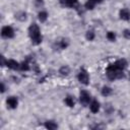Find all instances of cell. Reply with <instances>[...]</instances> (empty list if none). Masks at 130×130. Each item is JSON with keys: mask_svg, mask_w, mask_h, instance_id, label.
<instances>
[{"mask_svg": "<svg viewBox=\"0 0 130 130\" xmlns=\"http://www.w3.org/2000/svg\"><path fill=\"white\" fill-rule=\"evenodd\" d=\"M126 67L127 61L125 59H118L108 65L106 69V75L110 80L121 79L124 77V70Z\"/></svg>", "mask_w": 130, "mask_h": 130, "instance_id": "6da1fadb", "label": "cell"}, {"mask_svg": "<svg viewBox=\"0 0 130 130\" xmlns=\"http://www.w3.org/2000/svg\"><path fill=\"white\" fill-rule=\"evenodd\" d=\"M28 36L30 38V41H31V44L35 45V46H38L40 45L42 42H43V36L41 34V29H40V26L37 24V23H31L29 26H28Z\"/></svg>", "mask_w": 130, "mask_h": 130, "instance_id": "7a4b0ae2", "label": "cell"}, {"mask_svg": "<svg viewBox=\"0 0 130 130\" xmlns=\"http://www.w3.org/2000/svg\"><path fill=\"white\" fill-rule=\"evenodd\" d=\"M77 79L81 84L87 85L89 83V74H88V72L84 68H81L80 71L77 74Z\"/></svg>", "mask_w": 130, "mask_h": 130, "instance_id": "3957f363", "label": "cell"}, {"mask_svg": "<svg viewBox=\"0 0 130 130\" xmlns=\"http://www.w3.org/2000/svg\"><path fill=\"white\" fill-rule=\"evenodd\" d=\"M15 32H14V29L12 26L10 25H5L1 28V37L3 39H12L14 37Z\"/></svg>", "mask_w": 130, "mask_h": 130, "instance_id": "277c9868", "label": "cell"}, {"mask_svg": "<svg viewBox=\"0 0 130 130\" xmlns=\"http://www.w3.org/2000/svg\"><path fill=\"white\" fill-rule=\"evenodd\" d=\"M79 102L83 106H87L91 102V96L86 90H81L79 92Z\"/></svg>", "mask_w": 130, "mask_h": 130, "instance_id": "5b68a950", "label": "cell"}, {"mask_svg": "<svg viewBox=\"0 0 130 130\" xmlns=\"http://www.w3.org/2000/svg\"><path fill=\"white\" fill-rule=\"evenodd\" d=\"M6 106H7V108L12 109V110L16 109L17 106H18V99L16 96H14V95L8 96L7 100H6Z\"/></svg>", "mask_w": 130, "mask_h": 130, "instance_id": "8992f818", "label": "cell"}, {"mask_svg": "<svg viewBox=\"0 0 130 130\" xmlns=\"http://www.w3.org/2000/svg\"><path fill=\"white\" fill-rule=\"evenodd\" d=\"M55 45H56V47H57L59 50H65V49H67L68 46H69V41H68V39L61 38V39H59L58 41L56 40Z\"/></svg>", "mask_w": 130, "mask_h": 130, "instance_id": "52a82bcc", "label": "cell"}, {"mask_svg": "<svg viewBox=\"0 0 130 130\" xmlns=\"http://www.w3.org/2000/svg\"><path fill=\"white\" fill-rule=\"evenodd\" d=\"M119 16L122 20L124 21H129L130 20V10L128 8H122L119 11Z\"/></svg>", "mask_w": 130, "mask_h": 130, "instance_id": "ba28073f", "label": "cell"}, {"mask_svg": "<svg viewBox=\"0 0 130 130\" xmlns=\"http://www.w3.org/2000/svg\"><path fill=\"white\" fill-rule=\"evenodd\" d=\"M100 109H101L100 102H98L96 100H93V101L90 102V104H89V110H90V112L92 114H96L100 111Z\"/></svg>", "mask_w": 130, "mask_h": 130, "instance_id": "9c48e42d", "label": "cell"}, {"mask_svg": "<svg viewBox=\"0 0 130 130\" xmlns=\"http://www.w3.org/2000/svg\"><path fill=\"white\" fill-rule=\"evenodd\" d=\"M6 66L11 69V70H17L19 69V66H20V63H18L16 60H13V59H9L6 61Z\"/></svg>", "mask_w": 130, "mask_h": 130, "instance_id": "30bf717a", "label": "cell"}, {"mask_svg": "<svg viewBox=\"0 0 130 130\" xmlns=\"http://www.w3.org/2000/svg\"><path fill=\"white\" fill-rule=\"evenodd\" d=\"M14 17H15L18 21L23 22V21H25V20L27 19V13H26L25 11H23V10H20V11H17V12L14 14Z\"/></svg>", "mask_w": 130, "mask_h": 130, "instance_id": "8fae6325", "label": "cell"}, {"mask_svg": "<svg viewBox=\"0 0 130 130\" xmlns=\"http://www.w3.org/2000/svg\"><path fill=\"white\" fill-rule=\"evenodd\" d=\"M44 126L46 129H49V130H55L58 128V124L54 120H47L44 123Z\"/></svg>", "mask_w": 130, "mask_h": 130, "instance_id": "7c38bea8", "label": "cell"}, {"mask_svg": "<svg viewBox=\"0 0 130 130\" xmlns=\"http://www.w3.org/2000/svg\"><path fill=\"white\" fill-rule=\"evenodd\" d=\"M65 6H66V7H69V8L76 9V10H78V8L80 7L78 0H66Z\"/></svg>", "mask_w": 130, "mask_h": 130, "instance_id": "4fadbf2b", "label": "cell"}, {"mask_svg": "<svg viewBox=\"0 0 130 130\" xmlns=\"http://www.w3.org/2000/svg\"><path fill=\"white\" fill-rule=\"evenodd\" d=\"M112 93H113V89H112V87H110V86H108V85H104V86L102 87V89H101V94H102L103 96H105V98L111 95Z\"/></svg>", "mask_w": 130, "mask_h": 130, "instance_id": "5bb4252c", "label": "cell"}, {"mask_svg": "<svg viewBox=\"0 0 130 130\" xmlns=\"http://www.w3.org/2000/svg\"><path fill=\"white\" fill-rule=\"evenodd\" d=\"M64 103H65V105H66L67 107H69V108H73V107L75 106V100H74V98H73L72 95H67V96L64 99Z\"/></svg>", "mask_w": 130, "mask_h": 130, "instance_id": "9a60e30c", "label": "cell"}, {"mask_svg": "<svg viewBox=\"0 0 130 130\" xmlns=\"http://www.w3.org/2000/svg\"><path fill=\"white\" fill-rule=\"evenodd\" d=\"M48 12L45 11V10H41L39 13H38V19L40 22H46L47 19H48Z\"/></svg>", "mask_w": 130, "mask_h": 130, "instance_id": "2e32d148", "label": "cell"}, {"mask_svg": "<svg viewBox=\"0 0 130 130\" xmlns=\"http://www.w3.org/2000/svg\"><path fill=\"white\" fill-rule=\"evenodd\" d=\"M19 70H21V71H28V70H30V63H29L28 59H26L25 61L20 63Z\"/></svg>", "mask_w": 130, "mask_h": 130, "instance_id": "e0dca14e", "label": "cell"}, {"mask_svg": "<svg viewBox=\"0 0 130 130\" xmlns=\"http://www.w3.org/2000/svg\"><path fill=\"white\" fill-rule=\"evenodd\" d=\"M70 67L69 66H67V65H63V66H61L60 67V69H59V73L62 75V76H67V75H69L70 74Z\"/></svg>", "mask_w": 130, "mask_h": 130, "instance_id": "ac0fdd59", "label": "cell"}, {"mask_svg": "<svg viewBox=\"0 0 130 130\" xmlns=\"http://www.w3.org/2000/svg\"><path fill=\"white\" fill-rule=\"evenodd\" d=\"M95 4H96L95 1H93V0H87L85 2V4H84V8L87 9V10H92L94 8Z\"/></svg>", "mask_w": 130, "mask_h": 130, "instance_id": "d6986e66", "label": "cell"}, {"mask_svg": "<svg viewBox=\"0 0 130 130\" xmlns=\"http://www.w3.org/2000/svg\"><path fill=\"white\" fill-rule=\"evenodd\" d=\"M94 38H95V34H94V31H93V30L89 29V30H87V31L85 32V39H86L87 41L91 42V41H93V40H94Z\"/></svg>", "mask_w": 130, "mask_h": 130, "instance_id": "ffe728a7", "label": "cell"}, {"mask_svg": "<svg viewBox=\"0 0 130 130\" xmlns=\"http://www.w3.org/2000/svg\"><path fill=\"white\" fill-rule=\"evenodd\" d=\"M106 37H107V39H108L110 42H115V41H116V38H117V37H116V34H115L114 31H111V30L107 32V36H106Z\"/></svg>", "mask_w": 130, "mask_h": 130, "instance_id": "44dd1931", "label": "cell"}, {"mask_svg": "<svg viewBox=\"0 0 130 130\" xmlns=\"http://www.w3.org/2000/svg\"><path fill=\"white\" fill-rule=\"evenodd\" d=\"M45 5L44 0H35V6L38 8H42Z\"/></svg>", "mask_w": 130, "mask_h": 130, "instance_id": "7402d4cb", "label": "cell"}, {"mask_svg": "<svg viewBox=\"0 0 130 130\" xmlns=\"http://www.w3.org/2000/svg\"><path fill=\"white\" fill-rule=\"evenodd\" d=\"M123 37L126 40H130V28H125L123 30Z\"/></svg>", "mask_w": 130, "mask_h": 130, "instance_id": "603a6c76", "label": "cell"}, {"mask_svg": "<svg viewBox=\"0 0 130 130\" xmlns=\"http://www.w3.org/2000/svg\"><path fill=\"white\" fill-rule=\"evenodd\" d=\"M6 61H7V60H5L4 56H1V66H2V67H3V66H6Z\"/></svg>", "mask_w": 130, "mask_h": 130, "instance_id": "cb8c5ba5", "label": "cell"}, {"mask_svg": "<svg viewBox=\"0 0 130 130\" xmlns=\"http://www.w3.org/2000/svg\"><path fill=\"white\" fill-rule=\"evenodd\" d=\"M5 89H6V87H5L4 82H1V92L4 93V92H5Z\"/></svg>", "mask_w": 130, "mask_h": 130, "instance_id": "d4e9b609", "label": "cell"}, {"mask_svg": "<svg viewBox=\"0 0 130 130\" xmlns=\"http://www.w3.org/2000/svg\"><path fill=\"white\" fill-rule=\"evenodd\" d=\"M59 3H60L61 5H64V6H65V3H66V0H59Z\"/></svg>", "mask_w": 130, "mask_h": 130, "instance_id": "484cf974", "label": "cell"}, {"mask_svg": "<svg viewBox=\"0 0 130 130\" xmlns=\"http://www.w3.org/2000/svg\"><path fill=\"white\" fill-rule=\"evenodd\" d=\"M93 1H95V2H96V0H93Z\"/></svg>", "mask_w": 130, "mask_h": 130, "instance_id": "4316f807", "label": "cell"}]
</instances>
